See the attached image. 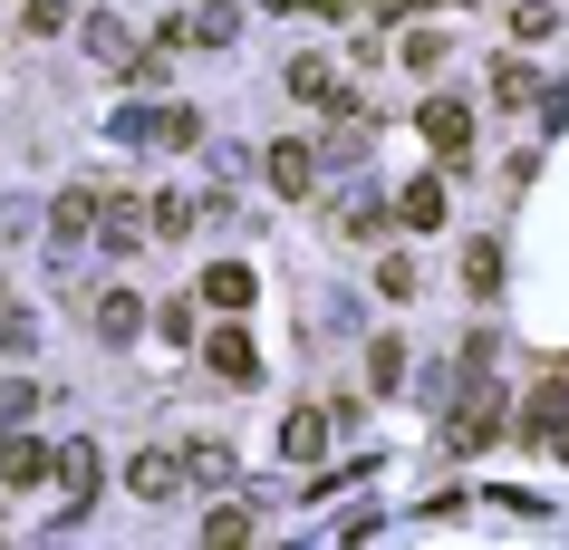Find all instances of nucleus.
<instances>
[{"label":"nucleus","mask_w":569,"mask_h":550,"mask_svg":"<svg viewBox=\"0 0 569 550\" xmlns=\"http://www.w3.org/2000/svg\"><path fill=\"white\" fill-rule=\"evenodd\" d=\"M251 290H261V280L241 271V261H222V271H203V300H212V309H251Z\"/></svg>","instance_id":"5"},{"label":"nucleus","mask_w":569,"mask_h":550,"mask_svg":"<svg viewBox=\"0 0 569 550\" xmlns=\"http://www.w3.org/2000/svg\"><path fill=\"white\" fill-rule=\"evenodd\" d=\"M290 97H338V78L319 59H300V68H290Z\"/></svg>","instance_id":"15"},{"label":"nucleus","mask_w":569,"mask_h":550,"mask_svg":"<svg viewBox=\"0 0 569 550\" xmlns=\"http://www.w3.org/2000/svg\"><path fill=\"white\" fill-rule=\"evenodd\" d=\"M59 483H68V502L88 512V502H97V483H107V463H97V444H59Z\"/></svg>","instance_id":"2"},{"label":"nucleus","mask_w":569,"mask_h":550,"mask_svg":"<svg viewBox=\"0 0 569 550\" xmlns=\"http://www.w3.org/2000/svg\"><path fill=\"white\" fill-rule=\"evenodd\" d=\"M396 213H406V222H445V183H435V174L406 183V203H396Z\"/></svg>","instance_id":"10"},{"label":"nucleus","mask_w":569,"mask_h":550,"mask_svg":"<svg viewBox=\"0 0 569 550\" xmlns=\"http://www.w3.org/2000/svg\"><path fill=\"white\" fill-rule=\"evenodd\" d=\"M511 39H550V0H521L511 10Z\"/></svg>","instance_id":"16"},{"label":"nucleus","mask_w":569,"mask_h":550,"mask_svg":"<svg viewBox=\"0 0 569 550\" xmlns=\"http://www.w3.org/2000/svg\"><path fill=\"white\" fill-rule=\"evenodd\" d=\"M203 348H212V367H222L232 387H251V377H261V358H251V338H241V329H212Z\"/></svg>","instance_id":"3"},{"label":"nucleus","mask_w":569,"mask_h":550,"mask_svg":"<svg viewBox=\"0 0 569 550\" xmlns=\"http://www.w3.org/2000/svg\"><path fill=\"white\" fill-rule=\"evenodd\" d=\"M88 222H97V193H88V183H68V193H59V232H88Z\"/></svg>","instance_id":"13"},{"label":"nucleus","mask_w":569,"mask_h":550,"mask_svg":"<svg viewBox=\"0 0 569 550\" xmlns=\"http://www.w3.org/2000/svg\"><path fill=\"white\" fill-rule=\"evenodd\" d=\"M425 146H435V154H463V146H473V117H463V107H425Z\"/></svg>","instance_id":"4"},{"label":"nucleus","mask_w":569,"mask_h":550,"mask_svg":"<svg viewBox=\"0 0 569 550\" xmlns=\"http://www.w3.org/2000/svg\"><path fill=\"white\" fill-rule=\"evenodd\" d=\"M97 329H107V338H136V329H146V300H136V290H107V300H97Z\"/></svg>","instance_id":"8"},{"label":"nucleus","mask_w":569,"mask_h":550,"mask_svg":"<svg viewBox=\"0 0 569 550\" xmlns=\"http://www.w3.org/2000/svg\"><path fill=\"white\" fill-rule=\"evenodd\" d=\"M126 483L146 492V502H174V492L193 483V454H136V463H126Z\"/></svg>","instance_id":"1"},{"label":"nucleus","mask_w":569,"mask_h":550,"mask_svg":"<svg viewBox=\"0 0 569 550\" xmlns=\"http://www.w3.org/2000/svg\"><path fill=\"white\" fill-rule=\"evenodd\" d=\"M309 174H319L309 146H270V183H280V193H309Z\"/></svg>","instance_id":"7"},{"label":"nucleus","mask_w":569,"mask_h":550,"mask_svg":"<svg viewBox=\"0 0 569 550\" xmlns=\"http://www.w3.org/2000/svg\"><path fill=\"white\" fill-rule=\"evenodd\" d=\"M463 280L492 300V290H502V242H473V251H463Z\"/></svg>","instance_id":"9"},{"label":"nucleus","mask_w":569,"mask_h":550,"mask_svg":"<svg viewBox=\"0 0 569 550\" xmlns=\"http://www.w3.org/2000/svg\"><path fill=\"white\" fill-rule=\"evenodd\" d=\"M0 473H10V483H39V473H49V444H39V434H10V444H0Z\"/></svg>","instance_id":"6"},{"label":"nucleus","mask_w":569,"mask_h":550,"mask_svg":"<svg viewBox=\"0 0 569 550\" xmlns=\"http://www.w3.org/2000/svg\"><path fill=\"white\" fill-rule=\"evenodd\" d=\"M319 444H329V426H319V416H290V434H280V454H290V463H309Z\"/></svg>","instance_id":"11"},{"label":"nucleus","mask_w":569,"mask_h":550,"mask_svg":"<svg viewBox=\"0 0 569 550\" xmlns=\"http://www.w3.org/2000/svg\"><path fill=\"white\" fill-rule=\"evenodd\" d=\"M367 377H377V387H396V377H406V348H396V338H377V348H367Z\"/></svg>","instance_id":"14"},{"label":"nucleus","mask_w":569,"mask_h":550,"mask_svg":"<svg viewBox=\"0 0 569 550\" xmlns=\"http://www.w3.org/2000/svg\"><path fill=\"white\" fill-rule=\"evenodd\" d=\"M492 97H502V107H531V97H540V78H531V68H492Z\"/></svg>","instance_id":"12"},{"label":"nucleus","mask_w":569,"mask_h":550,"mask_svg":"<svg viewBox=\"0 0 569 550\" xmlns=\"http://www.w3.org/2000/svg\"><path fill=\"white\" fill-rule=\"evenodd\" d=\"M550 444H560V454H569V426H560V434H550Z\"/></svg>","instance_id":"19"},{"label":"nucleus","mask_w":569,"mask_h":550,"mask_svg":"<svg viewBox=\"0 0 569 550\" xmlns=\"http://www.w3.org/2000/svg\"><path fill=\"white\" fill-rule=\"evenodd\" d=\"M20 30H39V39H49V30H68V0H30V20H20Z\"/></svg>","instance_id":"18"},{"label":"nucleus","mask_w":569,"mask_h":550,"mask_svg":"<svg viewBox=\"0 0 569 550\" xmlns=\"http://www.w3.org/2000/svg\"><path fill=\"white\" fill-rule=\"evenodd\" d=\"M136 232H146V222H136V203H107V242L136 251Z\"/></svg>","instance_id":"17"}]
</instances>
